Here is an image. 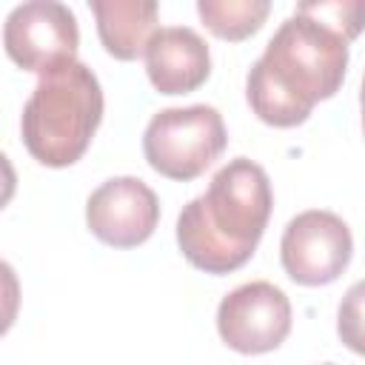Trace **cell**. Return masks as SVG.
<instances>
[{"label":"cell","instance_id":"cell-5","mask_svg":"<svg viewBox=\"0 0 365 365\" xmlns=\"http://www.w3.org/2000/svg\"><path fill=\"white\" fill-rule=\"evenodd\" d=\"M3 46L20 68L46 77L77 63V17L66 3L57 0L20 3L3 23Z\"/></svg>","mask_w":365,"mask_h":365},{"label":"cell","instance_id":"cell-13","mask_svg":"<svg viewBox=\"0 0 365 365\" xmlns=\"http://www.w3.org/2000/svg\"><path fill=\"white\" fill-rule=\"evenodd\" d=\"M336 334L348 351L365 356V279L345 291L336 308Z\"/></svg>","mask_w":365,"mask_h":365},{"label":"cell","instance_id":"cell-10","mask_svg":"<svg viewBox=\"0 0 365 365\" xmlns=\"http://www.w3.org/2000/svg\"><path fill=\"white\" fill-rule=\"evenodd\" d=\"M88 6L103 48L117 60H137L160 31V9L154 0H91Z\"/></svg>","mask_w":365,"mask_h":365},{"label":"cell","instance_id":"cell-6","mask_svg":"<svg viewBox=\"0 0 365 365\" xmlns=\"http://www.w3.org/2000/svg\"><path fill=\"white\" fill-rule=\"evenodd\" d=\"M354 237L342 217L334 211L311 208L297 214L279 240V259L297 285H328L351 262Z\"/></svg>","mask_w":365,"mask_h":365},{"label":"cell","instance_id":"cell-1","mask_svg":"<svg viewBox=\"0 0 365 365\" xmlns=\"http://www.w3.org/2000/svg\"><path fill=\"white\" fill-rule=\"evenodd\" d=\"M345 68L348 40L325 23L294 11L251 66L245 97L262 123L291 128L305 123L319 100L339 91Z\"/></svg>","mask_w":365,"mask_h":365},{"label":"cell","instance_id":"cell-4","mask_svg":"<svg viewBox=\"0 0 365 365\" xmlns=\"http://www.w3.org/2000/svg\"><path fill=\"white\" fill-rule=\"evenodd\" d=\"M228 131L214 106H180L157 111L143 131L145 163L168 177L188 182L200 177L225 151Z\"/></svg>","mask_w":365,"mask_h":365},{"label":"cell","instance_id":"cell-15","mask_svg":"<svg viewBox=\"0 0 365 365\" xmlns=\"http://www.w3.org/2000/svg\"><path fill=\"white\" fill-rule=\"evenodd\" d=\"M325 365H334V362H325Z\"/></svg>","mask_w":365,"mask_h":365},{"label":"cell","instance_id":"cell-2","mask_svg":"<svg viewBox=\"0 0 365 365\" xmlns=\"http://www.w3.org/2000/svg\"><path fill=\"white\" fill-rule=\"evenodd\" d=\"M271 205L274 194L265 168L248 157H234L211 177L205 194L182 205L177 245L194 268L231 274L254 257Z\"/></svg>","mask_w":365,"mask_h":365},{"label":"cell","instance_id":"cell-9","mask_svg":"<svg viewBox=\"0 0 365 365\" xmlns=\"http://www.w3.org/2000/svg\"><path fill=\"white\" fill-rule=\"evenodd\" d=\"M143 57L145 74L160 94H188L211 74L208 43L188 26L160 29Z\"/></svg>","mask_w":365,"mask_h":365},{"label":"cell","instance_id":"cell-8","mask_svg":"<svg viewBox=\"0 0 365 365\" xmlns=\"http://www.w3.org/2000/svg\"><path fill=\"white\" fill-rule=\"evenodd\" d=\"M91 234L111 248L145 242L160 222V200L140 177H111L97 185L86 202Z\"/></svg>","mask_w":365,"mask_h":365},{"label":"cell","instance_id":"cell-11","mask_svg":"<svg viewBox=\"0 0 365 365\" xmlns=\"http://www.w3.org/2000/svg\"><path fill=\"white\" fill-rule=\"evenodd\" d=\"M268 11H271L268 0H197L200 20L211 29V34L231 43L257 34Z\"/></svg>","mask_w":365,"mask_h":365},{"label":"cell","instance_id":"cell-12","mask_svg":"<svg viewBox=\"0 0 365 365\" xmlns=\"http://www.w3.org/2000/svg\"><path fill=\"white\" fill-rule=\"evenodd\" d=\"M294 11L325 23L328 29L339 31L348 43L365 29V0H305L297 3Z\"/></svg>","mask_w":365,"mask_h":365},{"label":"cell","instance_id":"cell-14","mask_svg":"<svg viewBox=\"0 0 365 365\" xmlns=\"http://www.w3.org/2000/svg\"><path fill=\"white\" fill-rule=\"evenodd\" d=\"M359 106H362V131H365V74H362V88H359Z\"/></svg>","mask_w":365,"mask_h":365},{"label":"cell","instance_id":"cell-7","mask_svg":"<svg viewBox=\"0 0 365 365\" xmlns=\"http://www.w3.org/2000/svg\"><path fill=\"white\" fill-rule=\"evenodd\" d=\"M217 331L237 354H268L291 331V302L274 282H242L220 299Z\"/></svg>","mask_w":365,"mask_h":365},{"label":"cell","instance_id":"cell-3","mask_svg":"<svg viewBox=\"0 0 365 365\" xmlns=\"http://www.w3.org/2000/svg\"><path fill=\"white\" fill-rule=\"evenodd\" d=\"M103 120V88L86 63H71L37 80L23 106L20 131L26 151L48 165H74Z\"/></svg>","mask_w":365,"mask_h":365}]
</instances>
